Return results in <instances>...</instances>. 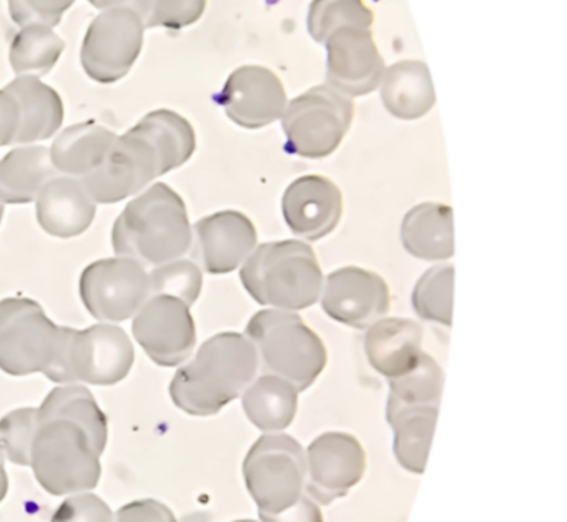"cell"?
Masks as SVG:
<instances>
[{
	"mask_svg": "<svg viewBox=\"0 0 567 522\" xmlns=\"http://www.w3.org/2000/svg\"><path fill=\"white\" fill-rule=\"evenodd\" d=\"M117 133L97 123H79L64 130L51 149L54 168L62 175L84 178L94 172L107 155Z\"/></svg>",
	"mask_w": 567,
	"mask_h": 522,
	"instance_id": "cell-26",
	"label": "cell"
},
{
	"mask_svg": "<svg viewBox=\"0 0 567 522\" xmlns=\"http://www.w3.org/2000/svg\"><path fill=\"white\" fill-rule=\"evenodd\" d=\"M144 30V20L134 10L109 9L95 17L82 43L85 73L101 83L124 79L141 55Z\"/></svg>",
	"mask_w": 567,
	"mask_h": 522,
	"instance_id": "cell-11",
	"label": "cell"
},
{
	"mask_svg": "<svg viewBox=\"0 0 567 522\" xmlns=\"http://www.w3.org/2000/svg\"><path fill=\"white\" fill-rule=\"evenodd\" d=\"M65 326H58L34 299L0 301V369L12 376L48 375L64 346Z\"/></svg>",
	"mask_w": 567,
	"mask_h": 522,
	"instance_id": "cell-6",
	"label": "cell"
},
{
	"mask_svg": "<svg viewBox=\"0 0 567 522\" xmlns=\"http://www.w3.org/2000/svg\"><path fill=\"white\" fill-rule=\"evenodd\" d=\"M261 522H323V514L310 495H301L293 505L277 514H260Z\"/></svg>",
	"mask_w": 567,
	"mask_h": 522,
	"instance_id": "cell-40",
	"label": "cell"
},
{
	"mask_svg": "<svg viewBox=\"0 0 567 522\" xmlns=\"http://www.w3.org/2000/svg\"><path fill=\"white\" fill-rule=\"evenodd\" d=\"M38 428V409L22 408L0 419V446L16 464L29 465L31 442Z\"/></svg>",
	"mask_w": 567,
	"mask_h": 522,
	"instance_id": "cell-35",
	"label": "cell"
},
{
	"mask_svg": "<svg viewBox=\"0 0 567 522\" xmlns=\"http://www.w3.org/2000/svg\"><path fill=\"white\" fill-rule=\"evenodd\" d=\"M390 288L378 273L347 266L328 275L321 305L334 321L363 329L390 311Z\"/></svg>",
	"mask_w": 567,
	"mask_h": 522,
	"instance_id": "cell-16",
	"label": "cell"
},
{
	"mask_svg": "<svg viewBox=\"0 0 567 522\" xmlns=\"http://www.w3.org/2000/svg\"><path fill=\"white\" fill-rule=\"evenodd\" d=\"M240 278L260 305L303 309L317 303L323 273L310 245L287 239L258 246L245 262Z\"/></svg>",
	"mask_w": 567,
	"mask_h": 522,
	"instance_id": "cell-4",
	"label": "cell"
},
{
	"mask_svg": "<svg viewBox=\"0 0 567 522\" xmlns=\"http://www.w3.org/2000/svg\"><path fill=\"white\" fill-rule=\"evenodd\" d=\"M131 130L154 150L161 176L187 163L197 149L194 126L172 110H155Z\"/></svg>",
	"mask_w": 567,
	"mask_h": 522,
	"instance_id": "cell-27",
	"label": "cell"
},
{
	"mask_svg": "<svg viewBox=\"0 0 567 522\" xmlns=\"http://www.w3.org/2000/svg\"><path fill=\"white\" fill-rule=\"evenodd\" d=\"M95 9L109 10V9H128L134 10L135 13L141 16V19L147 20L148 13H151L154 0H89Z\"/></svg>",
	"mask_w": 567,
	"mask_h": 522,
	"instance_id": "cell-42",
	"label": "cell"
},
{
	"mask_svg": "<svg viewBox=\"0 0 567 522\" xmlns=\"http://www.w3.org/2000/svg\"><path fill=\"white\" fill-rule=\"evenodd\" d=\"M327 73L330 86L347 96L368 95L380 86L384 60L371 29L343 27L327 40Z\"/></svg>",
	"mask_w": 567,
	"mask_h": 522,
	"instance_id": "cell-15",
	"label": "cell"
},
{
	"mask_svg": "<svg viewBox=\"0 0 567 522\" xmlns=\"http://www.w3.org/2000/svg\"><path fill=\"white\" fill-rule=\"evenodd\" d=\"M161 176L157 155L137 133L117 136L94 172L81 178L95 203H117L137 195Z\"/></svg>",
	"mask_w": 567,
	"mask_h": 522,
	"instance_id": "cell-13",
	"label": "cell"
},
{
	"mask_svg": "<svg viewBox=\"0 0 567 522\" xmlns=\"http://www.w3.org/2000/svg\"><path fill=\"white\" fill-rule=\"evenodd\" d=\"M114 522H177V519L167 505L154 499H144L118 509Z\"/></svg>",
	"mask_w": 567,
	"mask_h": 522,
	"instance_id": "cell-39",
	"label": "cell"
},
{
	"mask_svg": "<svg viewBox=\"0 0 567 522\" xmlns=\"http://www.w3.org/2000/svg\"><path fill=\"white\" fill-rule=\"evenodd\" d=\"M401 239L408 253L424 262H443L454 253L453 209L421 203L404 216Z\"/></svg>",
	"mask_w": 567,
	"mask_h": 522,
	"instance_id": "cell-24",
	"label": "cell"
},
{
	"mask_svg": "<svg viewBox=\"0 0 567 522\" xmlns=\"http://www.w3.org/2000/svg\"><path fill=\"white\" fill-rule=\"evenodd\" d=\"M187 206L175 190L155 183L132 199L115 219V255L158 266L181 258L192 246Z\"/></svg>",
	"mask_w": 567,
	"mask_h": 522,
	"instance_id": "cell-3",
	"label": "cell"
},
{
	"mask_svg": "<svg viewBox=\"0 0 567 522\" xmlns=\"http://www.w3.org/2000/svg\"><path fill=\"white\" fill-rule=\"evenodd\" d=\"M148 278H151L152 296H175L188 306L197 301L204 285L202 269L198 268L197 263L188 259H174V262L158 265L154 272L148 273Z\"/></svg>",
	"mask_w": 567,
	"mask_h": 522,
	"instance_id": "cell-34",
	"label": "cell"
},
{
	"mask_svg": "<svg viewBox=\"0 0 567 522\" xmlns=\"http://www.w3.org/2000/svg\"><path fill=\"white\" fill-rule=\"evenodd\" d=\"M245 332L265 369L287 379L298 391L310 388L327 366L328 352L320 336L295 313L264 309L248 321Z\"/></svg>",
	"mask_w": 567,
	"mask_h": 522,
	"instance_id": "cell-5",
	"label": "cell"
},
{
	"mask_svg": "<svg viewBox=\"0 0 567 522\" xmlns=\"http://www.w3.org/2000/svg\"><path fill=\"white\" fill-rule=\"evenodd\" d=\"M453 266L441 265L427 269L416 283L411 301L414 311L427 321L451 326L453 319Z\"/></svg>",
	"mask_w": 567,
	"mask_h": 522,
	"instance_id": "cell-32",
	"label": "cell"
},
{
	"mask_svg": "<svg viewBox=\"0 0 567 522\" xmlns=\"http://www.w3.org/2000/svg\"><path fill=\"white\" fill-rule=\"evenodd\" d=\"M58 176L51 149L44 145L21 146L0 160V202L11 205L38 199L45 183Z\"/></svg>",
	"mask_w": 567,
	"mask_h": 522,
	"instance_id": "cell-25",
	"label": "cell"
},
{
	"mask_svg": "<svg viewBox=\"0 0 567 522\" xmlns=\"http://www.w3.org/2000/svg\"><path fill=\"white\" fill-rule=\"evenodd\" d=\"M8 488L9 481L4 468V449L0 446V502L4 501L6 494H8Z\"/></svg>",
	"mask_w": 567,
	"mask_h": 522,
	"instance_id": "cell-43",
	"label": "cell"
},
{
	"mask_svg": "<svg viewBox=\"0 0 567 522\" xmlns=\"http://www.w3.org/2000/svg\"><path fill=\"white\" fill-rule=\"evenodd\" d=\"M134 361V345L118 326L95 325L82 331L65 328L61 355L45 376L55 382L117 385Z\"/></svg>",
	"mask_w": 567,
	"mask_h": 522,
	"instance_id": "cell-7",
	"label": "cell"
},
{
	"mask_svg": "<svg viewBox=\"0 0 567 522\" xmlns=\"http://www.w3.org/2000/svg\"><path fill=\"white\" fill-rule=\"evenodd\" d=\"M247 418L265 432L284 431L293 422L298 389L277 375H264L244 391Z\"/></svg>",
	"mask_w": 567,
	"mask_h": 522,
	"instance_id": "cell-28",
	"label": "cell"
},
{
	"mask_svg": "<svg viewBox=\"0 0 567 522\" xmlns=\"http://www.w3.org/2000/svg\"><path fill=\"white\" fill-rule=\"evenodd\" d=\"M19 130V109L8 90H0V146L16 142Z\"/></svg>",
	"mask_w": 567,
	"mask_h": 522,
	"instance_id": "cell-41",
	"label": "cell"
},
{
	"mask_svg": "<svg viewBox=\"0 0 567 522\" xmlns=\"http://www.w3.org/2000/svg\"><path fill=\"white\" fill-rule=\"evenodd\" d=\"M367 471V452L348 432H324L307 452L308 495L320 504H331L347 495Z\"/></svg>",
	"mask_w": 567,
	"mask_h": 522,
	"instance_id": "cell-14",
	"label": "cell"
},
{
	"mask_svg": "<svg viewBox=\"0 0 567 522\" xmlns=\"http://www.w3.org/2000/svg\"><path fill=\"white\" fill-rule=\"evenodd\" d=\"M207 0H154L145 27L178 30L192 25L204 16Z\"/></svg>",
	"mask_w": 567,
	"mask_h": 522,
	"instance_id": "cell-36",
	"label": "cell"
},
{
	"mask_svg": "<svg viewBox=\"0 0 567 522\" xmlns=\"http://www.w3.org/2000/svg\"><path fill=\"white\" fill-rule=\"evenodd\" d=\"M443 382V369L430 355L421 352L417 361L408 371L390 379L386 412L414 406L440 408Z\"/></svg>",
	"mask_w": 567,
	"mask_h": 522,
	"instance_id": "cell-30",
	"label": "cell"
},
{
	"mask_svg": "<svg viewBox=\"0 0 567 522\" xmlns=\"http://www.w3.org/2000/svg\"><path fill=\"white\" fill-rule=\"evenodd\" d=\"M381 100L388 112L396 119L416 120L426 115L436 103V93L426 63L403 60L384 70Z\"/></svg>",
	"mask_w": 567,
	"mask_h": 522,
	"instance_id": "cell-23",
	"label": "cell"
},
{
	"mask_svg": "<svg viewBox=\"0 0 567 522\" xmlns=\"http://www.w3.org/2000/svg\"><path fill=\"white\" fill-rule=\"evenodd\" d=\"M423 329L413 319H378L364 336V352L371 368L386 378H396L421 356Z\"/></svg>",
	"mask_w": 567,
	"mask_h": 522,
	"instance_id": "cell-21",
	"label": "cell"
},
{
	"mask_svg": "<svg viewBox=\"0 0 567 522\" xmlns=\"http://www.w3.org/2000/svg\"><path fill=\"white\" fill-rule=\"evenodd\" d=\"M52 522H114V515L99 495L79 494L62 502Z\"/></svg>",
	"mask_w": 567,
	"mask_h": 522,
	"instance_id": "cell-38",
	"label": "cell"
},
{
	"mask_svg": "<svg viewBox=\"0 0 567 522\" xmlns=\"http://www.w3.org/2000/svg\"><path fill=\"white\" fill-rule=\"evenodd\" d=\"M284 216L293 235L317 242L330 235L343 215L341 190L327 176L295 180L284 195Z\"/></svg>",
	"mask_w": 567,
	"mask_h": 522,
	"instance_id": "cell-19",
	"label": "cell"
},
{
	"mask_svg": "<svg viewBox=\"0 0 567 522\" xmlns=\"http://www.w3.org/2000/svg\"><path fill=\"white\" fill-rule=\"evenodd\" d=\"M107 434L78 419L38 409V428L29 465L45 491L55 495L87 491L101 479V459Z\"/></svg>",
	"mask_w": 567,
	"mask_h": 522,
	"instance_id": "cell-2",
	"label": "cell"
},
{
	"mask_svg": "<svg viewBox=\"0 0 567 522\" xmlns=\"http://www.w3.org/2000/svg\"><path fill=\"white\" fill-rule=\"evenodd\" d=\"M19 109V130L14 143L51 139L64 122V103L52 86L39 76L22 75L6 86Z\"/></svg>",
	"mask_w": 567,
	"mask_h": 522,
	"instance_id": "cell-22",
	"label": "cell"
},
{
	"mask_svg": "<svg viewBox=\"0 0 567 522\" xmlns=\"http://www.w3.org/2000/svg\"><path fill=\"white\" fill-rule=\"evenodd\" d=\"M235 522H255V521H247V519H244V521H235Z\"/></svg>",
	"mask_w": 567,
	"mask_h": 522,
	"instance_id": "cell-45",
	"label": "cell"
},
{
	"mask_svg": "<svg viewBox=\"0 0 567 522\" xmlns=\"http://www.w3.org/2000/svg\"><path fill=\"white\" fill-rule=\"evenodd\" d=\"M437 406H414L386 412L394 432V456L406 471L423 474L436 426Z\"/></svg>",
	"mask_w": 567,
	"mask_h": 522,
	"instance_id": "cell-29",
	"label": "cell"
},
{
	"mask_svg": "<svg viewBox=\"0 0 567 522\" xmlns=\"http://www.w3.org/2000/svg\"><path fill=\"white\" fill-rule=\"evenodd\" d=\"M64 40L49 27H24L12 40L11 65L19 76L45 75L64 52Z\"/></svg>",
	"mask_w": 567,
	"mask_h": 522,
	"instance_id": "cell-31",
	"label": "cell"
},
{
	"mask_svg": "<svg viewBox=\"0 0 567 522\" xmlns=\"http://www.w3.org/2000/svg\"><path fill=\"white\" fill-rule=\"evenodd\" d=\"M354 116L350 96L320 85L291 100L285 110V149L303 158H324L343 142Z\"/></svg>",
	"mask_w": 567,
	"mask_h": 522,
	"instance_id": "cell-9",
	"label": "cell"
},
{
	"mask_svg": "<svg viewBox=\"0 0 567 522\" xmlns=\"http://www.w3.org/2000/svg\"><path fill=\"white\" fill-rule=\"evenodd\" d=\"M217 102L231 122L257 130L284 115L287 93L277 73L267 66L245 65L228 76Z\"/></svg>",
	"mask_w": 567,
	"mask_h": 522,
	"instance_id": "cell-17",
	"label": "cell"
},
{
	"mask_svg": "<svg viewBox=\"0 0 567 522\" xmlns=\"http://www.w3.org/2000/svg\"><path fill=\"white\" fill-rule=\"evenodd\" d=\"M2 218H4V203L0 202V223H2Z\"/></svg>",
	"mask_w": 567,
	"mask_h": 522,
	"instance_id": "cell-44",
	"label": "cell"
},
{
	"mask_svg": "<svg viewBox=\"0 0 567 522\" xmlns=\"http://www.w3.org/2000/svg\"><path fill=\"white\" fill-rule=\"evenodd\" d=\"M194 235V258L210 275L234 272L257 245L254 222L234 209L205 216L195 223Z\"/></svg>",
	"mask_w": 567,
	"mask_h": 522,
	"instance_id": "cell-18",
	"label": "cell"
},
{
	"mask_svg": "<svg viewBox=\"0 0 567 522\" xmlns=\"http://www.w3.org/2000/svg\"><path fill=\"white\" fill-rule=\"evenodd\" d=\"M244 475L258 512L277 514L303 495L307 458L291 436L265 434L248 451Z\"/></svg>",
	"mask_w": 567,
	"mask_h": 522,
	"instance_id": "cell-8",
	"label": "cell"
},
{
	"mask_svg": "<svg viewBox=\"0 0 567 522\" xmlns=\"http://www.w3.org/2000/svg\"><path fill=\"white\" fill-rule=\"evenodd\" d=\"M257 349L247 336L220 332L198 349L194 361L175 372L171 396L192 416H214L244 395L257 375Z\"/></svg>",
	"mask_w": 567,
	"mask_h": 522,
	"instance_id": "cell-1",
	"label": "cell"
},
{
	"mask_svg": "<svg viewBox=\"0 0 567 522\" xmlns=\"http://www.w3.org/2000/svg\"><path fill=\"white\" fill-rule=\"evenodd\" d=\"M373 12L363 0H313L308 13V30L317 42L324 40L343 27L371 29Z\"/></svg>",
	"mask_w": 567,
	"mask_h": 522,
	"instance_id": "cell-33",
	"label": "cell"
},
{
	"mask_svg": "<svg viewBox=\"0 0 567 522\" xmlns=\"http://www.w3.org/2000/svg\"><path fill=\"white\" fill-rule=\"evenodd\" d=\"M12 19L18 25H59L65 10L75 0H8Z\"/></svg>",
	"mask_w": 567,
	"mask_h": 522,
	"instance_id": "cell-37",
	"label": "cell"
},
{
	"mask_svg": "<svg viewBox=\"0 0 567 522\" xmlns=\"http://www.w3.org/2000/svg\"><path fill=\"white\" fill-rule=\"evenodd\" d=\"M151 296V278L144 265L125 256L99 259L81 276L82 301L101 321L132 318Z\"/></svg>",
	"mask_w": 567,
	"mask_h": 522,
	"instance_id": "cell-10",
	"label": "cell"
},
{
	"mask_svg": "<svg viewBox=\"0 0 567 522\" xmlns=\"http://www.w3.org/2000/svg\"><path fill=\"white\" fill-rule=\"evenodd\" d=\"M38 219L49 235L74 238L94 222L97 203L91 198L81 178L54 176L39 193Z\"/></svg>",
	"mask_w": 567,
	"mask_h": 522,
	"instance_id": "cell-20",
	"label": "cell"
},
{
	"mask_svg": "<svg viewBox=\"0 0 567 522\" xmlns=\"http://www.w3.org/2000/svg\"><path fill=\"white\" fill-rule=\"evenodd\" d=\"M135 341L155 365L174 368L194 351L197 329L190 306L171 295H154L132 323Z\"/></svg>",
	"mask_w": 567,
	"mask_h": 522,
	"instance_id": "cell-12",
	"label": "cell"
}]
</instances>
